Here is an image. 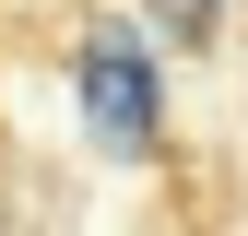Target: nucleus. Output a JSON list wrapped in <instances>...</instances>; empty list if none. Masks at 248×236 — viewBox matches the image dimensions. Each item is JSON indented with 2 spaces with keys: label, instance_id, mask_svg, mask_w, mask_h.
<instances>
[{
  "label": "nucleus",
  "instance_id": "nucleus-3",
  "mask_svg": "<svg viewBox=\"0 0 248 236\" xmlns=\"http://www.w3.org/2000/svg\"><path fill=\"white\" fill-rule=\"evenodd\" d=\"M0 189H12V118H0Z\"/></svg>",
  "mask_w": 248,
  "mask_h": 236
},
{
  "label": "nucleus",
  "instance_id": "nucleus-2",
  "mask_svg": "<svg viewBox=\"0 0 248 236\" xmlns=\"http://www.w3.org/2000/svg\"><path fill=\"white\" fill-rule=\"evenodd\" d=\"M213 12H225V0H154V24H166V47H201V36H213Z\"/></svg>",
  "mask_w": 248,
  "mask_h": 236
},
{
  "label": "nucleus",
  "instance_id": "nucleus-1",
  "mask_svg": "<svg viewBox=\"0 0 248 236\" xmlns=\"http://www.w3.org/2000/svg\"><path fill=\"white\" fill-rule=\"evenodd\" d=\"M83 106H95V142L154 154V95L130 83V59H118V47H83Z\"/></svg>",
  "mask_w": 248,
  "mask_h": 236
}]
</instances>
